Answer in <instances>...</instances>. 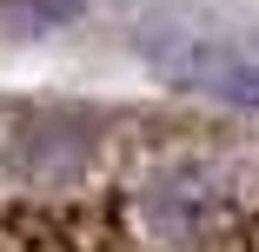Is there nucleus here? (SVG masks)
Segmentation results:
<instances>
[{
  "instance_id": "obj_3",
  "label": "nucleus",
  "mask_w": 259,
  "mask_h": 252,
  "mask_svg": "<svg viewBox=\"0 0 259 252\" xmlns=\"http://www.w3.org/2000/svg\"><path fill=\"white\" fill-rule=\"evenodd\" d=\"M93 166V126L73 113H27L7 133V173L27 186H73Z\"/></svg>"
},
{
  "instance_id": "obj_2",
  "label": "nucleus",
  "mask_w": 259,
  "mask_h": 252,
  "mask_svg": "<svg viewBox=\"0 0 259 252\" xmlns=\"http://www.w3.org/2000/svg\"><path fill=\"white\" fill-rule=\"evenodd\" d=\"M140 46L173 86H193V93L226 99V107L259 113V60L252 54H239V46H226L213 33H186V27H146Z\"/></svg>"
},
{
  "instance_id": "obj_1",
  "label": "nucleus",
  "mask_w": 259,
  "mask_h": 252,
  "mask_svg": "<svg viewBox=\"0 0 259 252\" xmlns=\"http://www.w3.org/2000/svg\"><path fill=\"white\" fill-rule=\"evenodd\" d=\"M233 213H239V192H233L226 166H213V160H166L133 192V219L160 252H199L206 239L226 232Z\"/></svg>"
}]
</instances>
